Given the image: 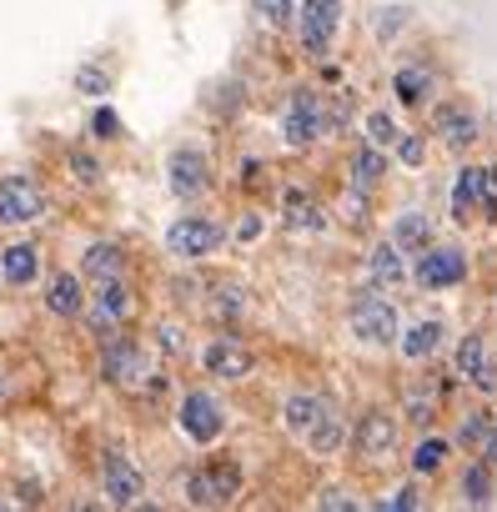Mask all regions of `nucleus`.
I'll list each match as a JSON object with an SVG mask.
<instances>
[{
    "label": "nucleus",
    "mask_w": 497,
    "mask_h": 512,
    "mask_svg": "<svg viewBox=\"0 0 497 512\" xmlns=\"http://www.w3.org/2000/svg\"><path fill=\"white\" fill-rule=\"evenodd\" d=\"M462 502L467 507H487L492 502V472H487V462H472L462 472Z\"/></svg>",
    "instance_id": "cd10ccee"
},
{
    "label": "nucleus",
    "mask_w": 497,
    "mask_h": 512,
    "mask_svg": "<svg viewBox=\"0 0 497 512\" xmlns=\"http://www.w3.org/2000/svg\"><path fill=\"white\" fill-rule=\"evenodd\" d=\"M236 497H241V462L236 457H216V462H206L186 477L191 507H231Z\"/></svg>",
    "instance_id": "f03ea898"
},
{
    "label": "nucleus",
    "mask_w": 497,
    "mask_h": 512,
    "mask_svg": "<svg viewBox=\"0 0 497 512\" xmlns=\"http://www.w3.org/2000/svg\"><path fill=\"white\" fill-rule=\"evenodd\" d=\"M397 121L387 116V111H372L367 116V146H377V151H387V146H397Z\"/></svg>",
    "instance_id": "2f4dec72"
},
{
    "label": "nucleus",
    "mask_w": 497,
    "mask_h": 512,
    "mask_svg": "<svg viewBox=\"0 0 497 512\" xmlns=\"http://www.w3.org/2000/svg\"><path fill=\"white\" fill-rule=\"evenodd\" d=\"M211 312H216V317H226V322H231V317H241V312H246V292L221 287V302H211Z\"/></svg>",
    "instance_id": "c9c22d12"
},
{
    "label": "nucleus",
    "mask_w": 497,
    "mask_h": 512,
    "mask_svg": "<svg viewBox=\"0 0 497 512\" xmlns=\"http://www.w3.org/2000/svg\"><path fill=\"white\" fill-rule=\"evenodd\" d=\"M131 312H136V297H131V287L116 277V282H96V297L86 302V322L106 337V332H121L126 322H131Z\"/></svg>",
    "instance_id": "9b49d317"
},
{
    "label": "nucleus",
    "mask_w": 497,
    "mask_h": 512,
    "mask_svg": "<svg viewBox=\"0 0 497 512\" xmlns=\"http://www.w3.org/2000/svg\"><path fill=\"white\" fill-rule=\"evenodd\" d=\"M397 347H402L407 362H427V357L442 347V322H417V327H407V332L397 337Z\"/></svg>",
    "instance_id": "393cba45"
},
{
    "label": "nucleus",
    "mask_w": 497,
    "mask_h": 512,
    "mask_svg": "<svg viewBox=\"0 0 497 512\" xmlns=\"http://www.w3.org/2000/svg\"><path fill=\"white\" fill-rule=\"evenodd\" d=\"M252 11H257L267 26H292V16H297L292 0H252Z\"/></svg>",
    "instance_id": "473e14b6"
},
{
    "label": "nucleus",
    "mask_w": 497,
    "mask_h": 512,
    "mask_svg": "<svg viewBox=\"0 0 497 512\" xmlns=\"http://www.w3.org/2000/svg\"><path fill=\"white\" fill-rule=\"evenodd\" d=\"M292 26L302 36V51L322 61L327 46H332V36H337V26H342V6H337V0H302Z\"/></svg>",
    "instance_id": "423d86ee"
},
{
    "label": "nucleus",
    "mask_w": 497,
    "mask_h": 512,
    "mask_svg": "<svg viewBox=\"0 0 497 512\" xmlns=\"http://www.w3.org/2000/svg\"><path fill=\"white\" fill-rule=\"evenodd\" d=\"M347 176H352V191H372V186H377V181L387 176V156H382L377 146H362V151L352 156Z\"/></svg>",
    "instance_id": "a878e982"
},
{
    "label": "nucleus",
    "mask_w": 497,
    "mask_h": 512,
    "mask_svg": "<svg viewBox=\"0 0 497 512\" xmlns=\"http://www.w3.org/2000/svg\"><path fill=\"white\" fill-rule=\"evenodd\" d=\"M71 171H76V181H86V186H91V181H101L96 161H91V156H81V151H71Z\"/></svg>",
    "instance_id": "a19ab883"
},
{
    "label": "nucleus",
    "mask_w": 497,
    "mask_h": 512,
    "mask_svg": "<svg viewBox=\"0 0 497 512\" xmlns=\"http://www.w3.org/2000/svg\"><path fill=\"white\" fill-rule=\"evenodd\" d=\"M437 397H442L437 387H432V392H422V387H412V392L402 397V412H407V422H417V427H427V422L437 417Z\"/></svg>",
    "instance_id": "c756f323"
},
{
    "label": "nucleus",
    "mask_w": 497,
    "mask_h": 512,
    "mask_svg": "<svg viewBox=\"0 0 497 512\" xmlns=\"http://www.w3.org/2000/svg\"><path fill=\"white\" fill-rule=\"evenodd\" d=\"M432 131H437L452 151H467V146L482 136V121H477V111H467L462 101H452V106H442V111L432 116Z\"/></svg>",
    "instance_id": "dca6fc26"
},
{
    "label": "nucleus",
    "mask_w": 497,
    "mask_h": 512,
    "mask_svg": "<svg viewBox=\"0 0 497 512\" xmlns=\"http://www.w3.org/2000/svg\"><path fill=\"white\" fill-rule=\"evenodd\" d=\"M46 216V191L31 176H6L0 181V226H31Z\"/></svg>",
    "instance_id": "9d476101"
},
{
    "label": "nucleus",
    "mask_w": 497,
    "mask_h": 512,
    "mask_svg": "<svg viewBox=\"0 0 497 512\" xmlns=\"http://www.w3.org/2000/svg\"><path fill=\"white\" fill-rule=\"evenodd\" d=\"M76 91L81 96H106L111 91V76L101 66H86V71H76Z\"/></svg>",
    "instance_id": "f704fd0d"
},
{
    "label": "nucleus",
    "mask_w": 497,
    "mask_h": 512,
    "mask_svg": "<svg viewBox=\"0 0 497 512\" xmlns=\"http://www.w3.org/2000/svg\"><path fill=\"white\" fill-rule=\"evenodd\" d=\"M307 437V447L317 452V457H332V452H342V442H347V427H342V417H337V407L327 402L322 412H317V422L302 432Z\"/></svg>",
    "instance_id": "aec40b11"
},
{
    "label": "nucleus",
    "mask_w": 497,
    "mask_h": 512,
    "mask_svg": "<svg viewBox=\"0 0 497 512\" xmlns=\"http://www.w3.org/2000/svg\"><path fill=\"white\" fill-rule=\"evenodd\" d=\"M201 367H206V377L241 382V377H252V352L241 347V337H211L201 347Z\"/></svg>",
    "instance_id": "ddd939ff"
},
{
    "label": "nucleus",
    "mask_w": 497,
    "mask_h": 512,
    "mask_svg": "<svg viewBox=\"0 0 497 512\" xmlns=\"http://www.w3.org/2000/svg\"><path fill=\"white\" fill-rule=\"evenodd\" d=\"M497 216V171L492 166H462L452 181V216L472 221V216Z\"/></svg>",
    "instance_id": "20e7f679"
},
{
    "label": "nucleus",
    "mask_w": 497,
    "mask_h": 512,
    "mask_svg": "<svg viewBox=\"0 0 497 512\" xmlns=\"http://www.w3.org/2000/svg\"><path fill=\"white\" fill-rule=\"evenodd\" d=\"M327 407V397H312V392H297V397H287V407H282V422H287V432H307L312 422H317V412Z\"/></svg>",
    "instance_id": "bb28decb"
},
{
    "label": "nucleus",
    "mask_w": 497,
    "mask_h": 512,
    "mask_svg": "<svg viewBox=\"0 0 497 512\" xmlns=\"http://www.w3.org/2000/svg\"><path fill=\"white\" fill-rule=\"evenodd\" d=\"M81 272H86L91 282H116V277L126 272V246H121V241H96V246L86 251Z\"/></svg>",
    "instance_id": "412c9836"
},
{
    "label": "nucleus",
    "mask_w": 497,
    "mask_h": 512,
    "mask_svg": "<svg viewBox=\"0 0 497 512\" xmlns=\"http://www.w3.org/2000/svg\"><path fill=\"white\" fill-rule=\"evenodd\" d=\"M397 156H402L407 166H422V156H427L422 136H397Z\"/></svg>",
    "instance_id": "4c0bfd02"
},
{
    "label": "nucleus",
    "mask_w": 497,
    "mask_h": 512,
    "mask_svg": "<svg viewBox=\"0 0 497 512\" xmlns=\"http://www.w3.org/2000/svg\"><path fill=\"white\" fill-rule=\"evenodd\" d=\"M166 186L176 201H201L206 186H211V161L201 146H176L171 161H166Z\"/></svg>",
    "instance_id": "1a4fd4ad"
},
{
    "label": "nucleus",
    "mask_w": 497,
    "mask_h": 512,
    "mask_svg": "<svg viewBox=\"0 0 497 512\" xmlns=\"http://www.w3.org/2000/svg\"><path fill=\"white\" fill-rule=\"evenodd\" d=\"M352 447H357L367 462H387L392 447H397V417H387V412H362L357 427H352Z\"/></svg>",
    "instance_id": "4468645a"
},
{
    "label": "nucleus",
    "mask_w": 497,
    "mask_h": 512,
    "mask_svg": "<svg viewBox=\"0 0 497 512\" xmlns=\"http://www.w3.org/2000/svg\"><path fill=\"white\" fill-rule=\"evenodd\" d=\"M442 462H447V442H442V437L417 442V452H412V472H417V477H432Z\"/></svg>",
    "instance_id": "7c9ffc66"
},
{
    "label": "nucleus",
    "mask_w": 497,
    "mask_h": 512,
    "mask_svg": "<svg viewBox=\"0 0 497 512\" xmlns=\"http://www.w3.org/2000/svg\"><path fill=\"white\" fill-rule=\"evenodd\" d=\"M277 126H282V136H287V146H312L322 131H327V96H317V91H292L287 96V106H282V116H277Z\"/></svg>",
    "instance_id": "7ed1b4c3"
},
{
    "label": "nucleus",
    "mask_w": 497,
    "mask_h": 512,
    "mask_svg": "<svg viewBox=\"0 0 497 512\" xmlns=\"http://www.w3.org/2000/svg\"><path fill=\"white\" fill-rule=\"evenodd\" d=\"M46 307H51V317H81L86 312V287H81V277L76 272H61L51 287H46Z\"/></svg>",
    "instance_id": "6ab92c4d"
},
{
    "label": "nucleus",
    "mask_w": 497,
    "mask_h": 512,
    "mask_svg": "<svg viewBox=\"0 0 497 512\" xmlns=\"http://www.w3.org/2000/svg\"><path fill=\"white\" fill-rule=\"evenodd\" d=\"M0 507H6V492H0Z\"/></svg>",
    "instance_id": "8fccbe9b"
},
{
    "label": "nucleus",
    "mask_w": 497,
    "mask_h": 512,
    "mask_svg": "<svg viewBox=\"0 0 497 512\" xmlns=\"http://www.w3.org/2000/svg\"><path fill=\"white\" fill-rule=\"evenodd\" d=\"M317 502H322V507H332V512H352V507H357V502H352V497H347L342 487H327V492H322Z\"/></svg>",
    "instance_id": "37998d69"
},
{
    "label": "nucleus",
    "mask_w": 497,
    "mask_h": 512,
    "mask_svg": "<svg viewBox=\"0 0 497 512\" xmlns=\"http://www.w3.org/2000/svg\"><path fill=\"white\" fill-rule=\"evenodd\" d=\"M101 377L121 392H146V382L156 377V362L141 342H131L121 332H106L101 337Z\"/></svg>",
    "instance_id": "f257e3e1"
},
{
    "label": "nucleus",
    "mask_w": 497,
    "mask_h": 512,
    "mask_svg": "<svg viewBox=\"0 0 497 512\" xmlns=\"http://www.w3.org/2000/svg\"><path fill=\"white\" fill-rule=\"evenodd\" d=\"M156 347H161L166 357H176V352H181V327H156Z\"/></svg>",
    "instance_id": "79ce46f5"
},
{
    "label": "nucleus",
    "mask_w": 497,
    "mask_h": 512,
    "mask_svg": "<svg viewBox=\"0 0 497 512\" xmlns=\"http://www.w3.org/2000/svg\"><path fill=\"white\" fill-rule=\"evenodd\" d=\"M472 387H482V392H497V367L487 362V367H482V372L472 377Z\"/></svg>",
    "instance_id": "49530a36"
},
{
    "label": "nucleus",
    "mask_w": 497,
    "mask_h": 512,
    "mask_svg": "<svg viewBox=\"0 0 497 512\" xmlns=\"http://www.w3.org/2000/svg\"><path fill=\"white\" fill-rule=\"evenodd\" d=\"M477 452H482V462H487V467H497V422L487 427V437L477 442Z\"/></svg>",
    "instance_id": "c03bdc74"
},
{
    "label": "nucleus",
    "mask_w": 497,
    "mask_h": 512,
    "mask_svg": "<svg viewBox=\"0 0 497 512\" xmlns=\"http://www.w3.org/2000/svg\"><path fill=\"white\" fill-rule=\"evenodd\" d=\"M36 272H41V251L31 241H16V246L0 251V277H6L11 287H31Z\"/></svg>",
    "instance_id": "f3484780"
},
{
    "label": "nucleus",
    "mask_w": 497,
    "mask_h": 512,
    "mask_svg": "<svg viewBox=\"0 0 497 512\" xmlns=\"http://www.w3.org/2000/svg\"><path fill=\"white\" fill-rule=\"evenodd\" d=\"M402 26H407V6H382V11H377V21H372L377 41H392Z\"/></svg>",
    "instance_id": "72a5a7b5"
},
{
    "label": "nucleus",
    "mask_w": 497,
    "mask_h": 512,
    "mask_svg": "<svg viewBox=\"0 0 497 512\" xmlns=\"http://www.w3.org/2000/svg\"><path fill=\"white\" fill-rule=\"evenodd\" d=\"M487 427H492V417H487V412H472V417L462 422V432H457V442H467V447H477V442L487 437Z\"/></svg>",
    "instance_id": "e433bc0d"
},
{
    "label": "nucleus",
    "mask_w": 497,
    "mask_h": 512,
    "mask_svg": "<svg viewBox=\"0 0 497 512\" xmlns=\"http://www.w3.org/2000/svg\"><path fill=\"white\" fill-rule=\"evenodd\" d=\"M0 397H6V372H0Z\"/></svg>",
    "instance_id": "09e8293b"
},
{
    "label": "nucleus",
    "mask_w": 497,
    "mask_h": 512,
    "mask_svg": "<svg viewBox=\"0 0 497 512\" xmlns=\"http://www.w3.org/2000/svg\"><path fill=\"white\" fill-rule=\"evenodd\" d=\"M216 246H221V226L211 216H181V221L166 226V251L176 262H201Z\"/></svg>",
    "instance_id": "6e6552de"
},
{
    "label": "nucleus",
    "mask_w": 497,
    "mask_h": 512,
    "mask_svg": "<svg viewBox=\"0 0 497 512\" xmlns=\"http://www.w3.org/2000/svg\"><path fill=\"white\" fill-rule=\"evenodd\" d=\"M262 236V216H246L241 226H236V241H257Z\"/></svg>",
    "instance_id": "a18cd8bd"
},
{
    "label": "nucleus",
    "mask_w": 497,
    "mask_h": 512,
    "mask_svg": "<svg viewBox=\"0 0 497 512\" xmlns=\"http://www.w3.org/2000/svg\"><path fill=\"white\" fill-rule=\"evenodd\" d=\"M101 487H106V497H111L116 507H136L146 482H141L136 462H131L126 452H116V447H111V452L101 457Z\"/></svg>",
    "instance_id": "2eb2a0df"
},
{
    "label": "nucleus",
    "mask_w": 497,
    "mask_h": 512,
    "mask_svg": "<svg viewBox=\"0 0 497 512\" xmlns=\"http://www.w3.org/2000/svg\"><path fill=\"white\" fill-rule=\"evenodd\" d=\"M482 367H487V342H482V332H472V337H462V347H457V377L472 382Z\"/></svg>",
    "instance_id": "c85d7f7f"
},
{
    "label": "nucleus",
    "mask_w": 497,
    "mask_h": 512,
    "mask_svg": "<svg viewBox=\"0 0 497 512\" xmlns=\"http://www.w3.org/2000/svg\"><path fill=\"white\" fill-rule=\"evenodd\" d=\"M392 91H397L402 106H422V101L437 91V76H432L422 61H412V66H402V71L392 76Z\"/></svg>",
    "instance_id": "5701e85b"
},
{
    "label": "nucleus",
    "mask_w": 497,
    "mask_h": 512,
    "mask_svg": "<svg viewBox=\"0 0 497 512\" xmlns=\"http://www.w3.org/2000/svg\"><path fill=\"white\" fill-rule=\"evenodd\" d=\"M91 131H96L101 141H111V136L121 131V121H116V111H106V106H101V111H96V121H91Z\"/></svg>",
    "instance_id": "ea45409f"
},
{
    "label": "nucleus",
    "mask_w": 497,
    "mask_h": 512,
    "mask_svg": "<svg viewBox=\"0 0 497 512\" xmlns=\"http://www.w3.org/2000/svg\"><path fill=\"white\" fill-rule=\"evenodd\" d=\"M367 272H372V282H377L382 292H397V287L407 282V262H402V251H397L392 241L372 246V256H367Z\"/></svg>",
    "instance_id": "4be33fe9"
},
{
    "label": "nucleus",
    "mask_w": 497,
    "mask_h": 512,
    "mask_svg": "<svg viewBox=\"0 0 497 512\" xmlns=\"http://www.w3.org/2000/svg\"><path fill=\"white\" fill-rule=\"evenodd\" d=\"M221 427H226V407H221L211 392H186V397H181V432H186L191 442L211 447V442L221 437Z\"/></svg>",
    "instance_id": "f8f14e48"
},
{
    "label": "nucleus",
    "mask_w": 497,
    "mask_h": 512,
    "mask_svg": "<svg viewBox=\"0 0 497 512\" xmlns=\"http://www.w3.org/2000/svg\"><path fill=\"white\" fill-rule=\"evenodd\" d=\"M282 226H287V231H322V226H327V211H322V201H312L307 191H287V196H282Z\"/></svg>",
    "instance_id": "a211bd4d"
},
{
    "label": "nucleus",
    "mask_w": 497,
    "mask_h": 512,
    "mask_svg": "<svg viewBox=\"0 0 497 512\" xmlns=\"http://www.w3.org/2000/svg\"><path fill=\"white\" fill-rule=\"evenodd\" d=\"M417 287L422 292H447V287H462L467 282V256L457 246H422L417 251Z\"/></svg>",
    "instance_id": "0eeeda50"
},
{
    "label": "nucleus",
    "mask_w": 497,
    "mask_h": 512,
    "mask_svg": "<svg viewBox=\"0 0 497 512\" xmlns=\"http://www.w3.org/2000/svg\"><path fill=\"white\" fill-rule=\"evenodd\" d=\"M16 492H21V502H26V507H41V502H46V497H41V487H36V482H21V487H16Z\"/></svg>",
    "instance_id": "de8ad7c7"
},
{
    "label": "nucleus",
    "mask_w": 497,
    "mask_h": 512,
    "mask_svg": "<svg viewBox=\"0 0 497 512\" xmlns=\"http://www.w3.org/2000/svg\"><path fill=\"white\" fill-rule=\"evenodd\" d=\"M347 322H352V337L367 342V347H392L397 342V307L382 302L377 292H357Z\"/></svg>",
    "instance_id": "39448f33"
},
{
    "label": "nucleus",
    "mask_w": 497,
    "mask_h": 512,
    "mask_svg": "<svg viewBox=\"0 0 497 512\" xmlns=\"http://www.w3.org/2000/svg\"><path fill=\"white\" fill-rule=\"evenodd\" d=\"M392 246H397L402 256H417L422 246H432V221H427L422 211H402L397 226H392Z\"/></svg>",
    "instance_id": "b1692460"
},
{
    "label": "nucleus",
    "mask_w": 497,
    "mask_h": 512,
    "mask_svg": "<svg viewBox=\"0 0 497 512\" xmlns=\"http://www.w3.org/2000/svg\"><path fill=\"white\" fill-rule=\"evenodd\" d=\"M382 507H392V512H412V507H422V497H417V487H397L392 497H382Z\"/></svg>",
    "instance_id": "58836bf2"
}]
</instances>
